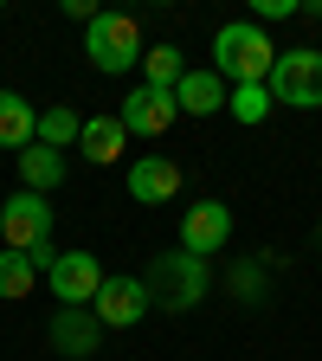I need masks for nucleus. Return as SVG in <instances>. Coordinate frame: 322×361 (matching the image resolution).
Listing matches in <instances>:
<instances>
[{
	"mask_svg": "<svg viewBox=\"0 0 322 361\" xmlns=\"http://www.w3.org/2000/svg\"><path fill=\"white\" fill-rule=\"evenodd\" d=\"M0 239H7V252H26L39 271H52V200L45 194H7L0 200Z\"/></svg>",
	"mask_w": 322,
	"mask_h": 361,
	"instance_id": "nucleus-1",
	"label": "nucleus"
},
{
	"mask_svg": "<svg viewBox=\"0 0 322 361\" xmlns=\"http://www.w3.org/2000/svg\"><path fill=\"white\" fill-rule=\"evenodd\" d=\"M271 65H278V45L264 39V26L233 20V26L213 32V71H219V78H233V84H264Z\"/></svg>",
	"mask_w": 322,
	"mask_h": 361,
	"instance_id": "nucleus-2",
	"label": "nucleus"
},
{
	"mask_svg": "<svg viewBox=\"0 0 322 361\" xmlns=\"http://www.w3.org/2000/svg\"><path fill=\"white\" fill-rule=\"evenodd\" d=\"M142 284H149V303L155 310H174L180 316V310H200L206 303V264L187 258V252H161Z\"/></svg>",
	"mask_w": 322,
	"mask_h": 361,
	"instance_id": "nucleus-3",
	"label": "nucleus"
},
{
	"mask_svg": "<svg viewBox=\"0 0 322 361\" xmlns=\"http://www.w3.org/2000/svg\"><path fill=\"white\" fill-rule=\"evenodd\" d=\"M84 59L97 65L104 78L142 65V26H135L129 13H97V20L84 26Z\"/></svg>",
	"mask_w": 322,
	"mask_h": 361,
	"instance_id": "nucleus-4",
	"label": "nucleus"
},
{
	"mask_svg": "<svg viewBox=\"0 0 322 361\" xmlns=\"http://www.w3.org/2000/svg\"><path fill=\"white\" fill-rule=\"evenodd\" d=\"M264 90H271V104L322 110V52H309V45H297V52H278V65H271Z\"/></svg>",
	"mask_w": 322,
	"mask_h": 361,
	"instance_id": "nucleus-5",
	"label": "nucleus"
},
{
	"mask_svg": "<svg viewBox=\"0 0 322 361\" xmlns=\"http://www.w3.org/2000/svg\"><path fill=\"white\" fill-rule=\"evenodd\" d=\"M225 239H233V207L225 200H194L187 213H180V252L187 258H213V252H225Z\"/></svg>",
	"mask_w": 322,
	"mask_h": 361,
	"instance_id": "nucleus-6",
	"label": "nucleus"
},
{
	"mask_svg": "<svg viewBox=\"0 0 322 361\" xmlns=\"http://www.w3.org/2000/svg\"><path fill=\"white\" fill-rule=\"evenodd\" d=\"M149 310L155 303H149V284L142 278H104L97 297H90V316H97L104 329H135Z\"/></svg>",
	"mask_w": 322,
	"mask_h": 361,
	"instance_id": "nucleus-7",
	"label": "nucleus"
},
{
	"mask_svg": "<svg viewBox=\"0 0 322 361\" xmlns=\"http://www.w3.org/2000/svg\"><path fill=\"white\" fill-rule=\"evenodd\" d=\"M45 278H52V297L65 310H90V297H97V284H104V264L90 252H58Z\"/></svg>",
	"mask_w": 322,
	"mask_h": 361,
	"instance_id": "nucleus-8",
	"label": "nucleus"
},
{
	"mask_svg": "<svg viewBox=\"0 0 322 361\" xmlns=\"http://www.w3.org/2000/svg\"><path fill=\"white\" fill-rule=\"evenodd\" d=\"M180 116V104H174V90H155V84H142V90H129L123 97V110H116V123L129 129V135H168V123Z\"/></svg>",
	"mask_w": 322,
	"mask_h": 361,
	"instance_id": "nucleus-9",
	"label": "nucleus"
},
{
	"mask_svg": "<svg viewBox=\"0 0 322 361\" xmlns=\"http://www.w3.org/2000/svg\"><path fill=\"white\" fill-rule=\"evenodd\" d=\"M180 194V168L168 155H135L129 161V200H142V207H168Z\"/></svg>",
	"mask_w": 322,
	"mask_h": 361,
	"instance_id": "nucleus-10",
	"label": "nucleus"
},
{
	"mask_svg": "<svg viewBox=\"0 0 322 361\" xmlns=\"http://www.w3.org/2000/svg\"><path fill=\"white\" fill-rule=\"evenodd\" d=\"M97 342H104V323H97L90 310H52V348H58L65 361L97 355Z\"/></svg>",
	"mask_w": 322,
	"mask_h": 361,
	"instance_id": "nucleus-11",
	"label": "nucleus"
},
{
	"mask_svg": "<svg viewBox=\"0 0 322 361\" xmlns=\"http://www.w3.org/2000/svg\"><path fill=\"white\" fill-rule=\"evenodd\" d=\"M123 149H129V129L116 116H84V129H78V155L84 161L110 168V161H123Z\"/></svg>",
	"mask_w": 322,
	"mask_h": 361,
	"instance_id": "nucleus-12",
	"label": "nucleus"
},
{
	"mask_svg": "<svg viewBox=\"0 0 322 361\" xmlns=\"http://www.w3.org/2000/svg\"><path fill=\"white\" fill-rule=\"evenodd\" d=\"M174 104L187 110V116H213V110H225V78L219 71H180V84H174Z\"/></svg>",
	"mask_w": 322,
	"mask_h": 361,
	"instance_id": "nucleus-13",
	"label": "nucleus"
},
{
	"mask_svg": "<svg viewBox=\"0 0 322 361\" xmlns=\"http://www.w3.org/2000/svg\"><path fill=\"white\" fill-rule=\"evenodd\" d=\"M32 123H39V110L20 97V90H0V149H32Z\"/></svg>",
	"mask_w": 322,
	"mask_h": 361,
	"instance_id": "nucleus-14",
	"label": "nucleus"
},
{
	"mask_svg": "<svg viewBox=\"0 0 322 361\" xmlns=\"http://www.w3.org/2000/svg\"><path fill=\"white\" fill-rule=\"evenodd\" d=\"M78 129H84V116H78V110H65V104H52V110H39L32 142H39V149H52V155H65V149L78 142Z\"/></svg>",
	"mask_w": 322,
	"mask_h": 361,
	"instance_id": "nucleus-15",
	"label": "nucleus"
},
{
	"mask_svg": "<svg viewBox=\"0 0 322 361\" xmlns=\"http://www.w3.org/2000/svg\"><path fill=\"white\" fill-rule=\"evenodd\" d=\"M20 180H26V194H45L52 200V188L65 180V155H52V149H20Z\"/></svg>",
	"mask_w": 322,
	"mask_h": 361,
	"instance_id": "nucleus-16",
	"label": "nucleus"
},
{
	"mask_svg": "<svg viewBox=\"0 0 322 361\" xmlns=\"http://www.w3.org/2000/svg\"><path fill=\"white\" fill-rule=\"evenodd\" d=\"M180 71H187V59H180V45H142V84L155 90H174Z\"/></svg>",
	"mask_w": 322,
	"mask_h": 361,
	"instance_id": "nucleus-17",
	"label": "nucleus"
},
{
	"mask_svg": "<svg viewBox=\"0 0 322 361\" xmlns=\"http://www.w3.org/2000/svg\"><path fill=\"white\" fill-rule=\"evenodd\" d=\"M32 284H39V264L26 252H0V297L20 303V297H32Z\"/></svg>",
	"mask_w": 322,
	"mask_h": 361,
	"instance_id": "nucleus-18",
	"label": "nucleus"
},
{
	"mask_svg": "<svg viewBox=\"0 0 322 361\" xmlns=\"http://www.w3.org/2000/svg\"><path fill=\"white\" fill-rule=\"evenodd\" d=\"M225 110H233L239 123H264L278 104H271V90H264V84H233V90H225Z\"/></svg>",
	"mask_w": 322,
	"mask_h": 361,
	"instance_id": "nucleus-19",
	"label": "nucleus"
},
{
	"mask_svg": "<svg viewBox=\"0 0 322 361\" xmlns=\"http://www.w3.org/2000/svg\"><path fill=\"white\" fill-rule=\"evenodd\" d=\"M297 13V0H252V26H264V20H290Z\"/></svg>",
	"mask_w": 322,
	"mask_h": 361,
	"instance_id": "nucleus-20",
	"label": "nucleus"
},
{
	"mask_svg": "<svg viewBox=\"0 0 322 361\" xmlns=\"http://www.w3.org/2000/svg\"><path fill=\"white\" fill-rule=\"evenodd\" d=\"M316 233H322V219H316Z\"/></svg>",
	"mask_w": 322,
	"mask_h": 361,
	"instance_id": "nucleus-21",
	"label": "nucleus"
}]
</instances>
